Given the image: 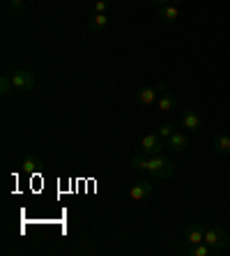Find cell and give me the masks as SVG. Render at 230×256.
<instances>
[{
    "instance_id": "cell-9",
    "label": "cell",
    "mask_w": 230,
    "mask_h": 256,
    "mask_svg": "<svg viewBox=\"0 0 230 256\" xmlns=\"http://www.w3.org/2000/svg\"><path fill=\"white\" fill-rule=\"evenodd\" d=\"M152 182H136L134 187L129 190V198L131 201H143V198H148L152 194Z\"/></svg>"
},
{
    "instance_id": "cell-4",
    "label": "cell",
    "mask_w": 230,
    "mask_h": 256,
    "mask_svg": "<svg viewBox=\"0 0 230 256\" xmlns=\"http://www.w3.org/2000/svg\"><path fill=\"white\" fill-rule=\"evenodd\" d=\"M164 138L159 134H145L141 138V152H145L148 157H154V155H161V150H164Z\"/></svg>"
},
{
    "instance_id": "cell-16",
    "label": "cell",
    "mask_w": 230,
    "mask_h": 256,
    "mask_svg": "<svg viewBox=\"0 0 230 256\" xmlns=\"http://www.w3.org/2000/svg\"><path fill=\"white\" fill-rule=\"evenodd\" d=\"M157 134H159L161 138H171L173 134H175V122H164V125H159V130H157Z\"/></svg>"
},
{
    "instance_id": "cell-12",
    "label": "cell",
    "mask_w": 230,
    "mask_h": 256,
    "mask_svg": "<svg viewBox=\"0 0 230 256\" xmlns=\"http://www.w3.org/2000/svg\"><path fill=\"white\" fill-rule=\"evenodd\" d=\"M106 26H108V16H106V14L95 12V16L88 18V28L92 30V32H101V30H106Z\"/></svg>"
},
{
    "instance_id": "cell-8",
    "label": "cell",
    "mask_w": 230,
    "mask_h": 256,
    "mask_svg": "<svg viewBox=\"0 0 230 256\" xmlns=\"http://www.w3.org/2000/svg\"><path fill=\"white\" fill-rule=\"evenodd\" d=\"M182 127L184 130H191V132H198L201 130V125H203V120H201V116H198V111H194V108H184L182 111Z\"/></svg>"
},
{
    "instance_id": "cell-19",
    "label": "cell",
    "mask_w": 230,
    "mask_h": 256,
    "mask_svg": "<svg viewBox=\"0 0 230 256\" xmlns=\"http://www.w3.org/2000/svg\"><path fill=\"white\" fill-rule=\"evenodd\" d=\"M9 10H12L14 14H23V10H25V0H9Z\"/></svg>"
},
{
    "instance_id": "cell-2",
    "label": "cell",
    "mask_w": 230,
    "mask_h": 256,
    "mask_svg": "<svg viewBox=\"0 0 230 256\" xmlns=\"http://www.w3.org/2000/svg\"><path fill=\"white\" fill-rule=\"evenodd\" d=\"M205 244H210L214 252H221L226 247H230V236L219 226H210L205 228Z\"/></svg>"
},
{
    "instance_id": "cell-10",
    "label": "cell",
    "mask_w": 230,
    "mask_h": 256,
    "mask_svg": "<svg viewBox=\"0 0 230 256\" xmlns=\"http://www.w3.org/2000/svg\"><path fill=\"white\" fill-rule=\"evenodd\" d=\"M187 146H189V138L184 136V134H180V132H175L171 138H166V148L173 150V152H184Z\"/></svg>"
},
{
    "instance_id": "cell-17",
    "label": "cell",
    "mask_w": 230,
    "mask_h": 256,
    "mask_svg": "<svg viewBox=\"0 0 230 256\" xmlns=\"http://www.w3.org/2000/svg\"><path fill=\"white\" fill-rule=\"evenodd\" d=\"M14 90V84H12V76H0V95L2 97H7L9 95V92H12Z\"/></svg>"
},
{
    "instance_id": "cell-3",
    "label": "cell",
    "mask_w": 230,
    "mask_h": 256,
    "mask_svg": "<svg viewBox=\"0 0 230 256\" xmlns=\"http://www.w3.org/2000/svg\"><path fill=\"white\" fill-rule=\"evenodd\" d=\"M164 84H159V86H145V88H138L136 90V102L141 104V106H152L154 102L159 100V95L164 92Z\"/></svg>"
},
{
    "instance_id": "cell-21",
    "label": "cell",
    "mask_w": 230,
    "mask_h": 256,
    "mask_svg": "<svg viewBox=\"0 0 230 256\" xmlns=\"http://www.w3.org/2000/svg\"><path fill=\"white\" fill-rule=\"evenodd\" d=\"M154 5H159V7H164V5H177V2H182V0H152Z\"/></svg>"
},
{
    "instance_id": "cell-7",
    "label": "cell",
    "mask_w": 230,
    "mask_h": 256,
    "mask_svg": "<svg viewBox=\"0 0 230 256\" xmlns=\"http://www.w3.org/2000/svg\"><path fill=\"white\" fill-rule=\"evenodd\" d=\"M184 240H187L189 244H201V242H205V226H203L201 222H196V224L187 226V231H184Z\"/></svg>"
},
{
    "instance_id": "cell-15",
    "label": "cell",
    "mask_w": 230,
    "mask_h": 256,
    "mask_svg": "<svg viewBox=\"0 0 230 256\" xmlns=\"http://www.w3.org/2000/svg\"><path fill=\"white\" fill-rule=\"evenodd\" d=\"M148 164H150V157L145 155V152H138V155L131 157V166H134L136 171H148Z\"/></svg>"
},
{
    "instance_id": "cell-6",
    "label": "cell",
    "mask_w": 230,
    "mask_h": 256,
    "mask_svg": "<svg viewBox=\"0 0 230 256\" xmlns=\"http://www.w3.org/2000/svg\"><path fill=\"white\" fill-rule=\"evenodd\" d=\"M44 171V162L37 155H28L23 162H21V173L23 176H39Z\"/></svg>"
},
{
    "instance_id": "cell-20",
    "label": "cell",
    "mask_w": 230,
    "mask_h": 256,
    "mask_svg": "<svg viewBox=\"0 0 230 256\" xmlns=\"http://www.w3.org/2000/svg\"><path fill=\"white\" fill-rule=\"evenodd\" d=\"M106 10H108V0H97L95 2V12L106 14Z\"/></svg>"
},
{
    "instance_id": "cell-13",
    "label": "cell",
    "mask_w": 230,
    "mask_h": 256,
    "mask_svg": "<svg viewBox=\"0 0 230 256\" xmlns=\"http://www.w3.org/2000/svg\"><path fill=\"white\" fill-rule=\"evenodd\" d=\"M157 106H159V111H164V114H171L173 108L177 106V102L173 95H168V92H161L159 100H157Z\"/></svg>"
},
{
    "instance_id": "cell-14",
    "label": "cell",
    "mask_w": 230,
    "mask_h": 256,
    "mask_svg": "<svg viewBox=\"0 0 230 256\" xmlns=\"http://www.w3.org/2000/svg\"><path fill=\"white\" fill-rule=\"evenodd\" d=\"M214 150H217L219 155H228L230 152V136L228 134H219V136H214Z\"/></svg>"
},
{
    "instance_id": "cell-5",
    "label": "cell",
    "mask_w": 230,
    "mask_h": 256,
    "mask_svg": "<svg viewBox=\"0 0 230 256\" xmlns=\"http://www.w3.org/2000/svg\"><path fill=\"white\" fill-rule=\"evenodd\" d=\"M12 84H14V90H32L37 84V78L30 70H14Z\"/></svg>"
},
{
    "instance_id": "cell-18",
    "label": "cell",
    "mask_w": 230,
    "mask_h": 256,
    "mask_svg": "<svg viewBox=\"0 0 230 256\" xmlns=\"http://www.w3.org/2000/svg\"><path fill=\"white\" fill-rule=\"evenodd\" d=\"M191 254H194V256H210V254H212V247H210V244H205V242H201V244H191Z\"/></svg>"
},
{
    "instance_id": "cell-1",
    "label": "cell",
    "mask_w": 230,
    "mask_h": 256,
    "mask_svg": "<svg viewBox=\"0 0 230 256\" xmlns=\"http://www.w3.org/2000/svg\"><path fill=\"white\" fill-rule=\"evenodd\" d=\"M148 171L152 173L154 178H171L173 173H175V166H173V162L166 160L164 155H154V157H150Z\"/></svg>"
},
{
    "instance_id": "cell-11",
    "label": "cell",
    "mask_w": 230,
    "mask_h": 256,
    "mask_svg": "<svg viewBox=\"0 0 230 256\" xmlns=\"http://www.w3.org/2000/svg\"><path fill=\"white\" fill-rule=\"evenodd\" d=\"M177 18H180V10H177V5L159 7V21L161 24H175Z\"/></svg>"
}]
</instances>
